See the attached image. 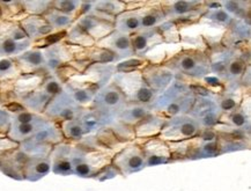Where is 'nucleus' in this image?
I'll return each mask as SVG.
<instances>
[{"instance_id": "40", "label": "nucleus", "mask_w": 251, "mask_h": 191, "mask_svg": "<svg viewBox=\"0 0 251 191\" xmlns=\"http://www.w3.org/2000/svg\"><path fill=\"white\" fill-rule=\"evenodd\" d=\"M24 11L29 13V15H44L52 7L51 1H42V0H34V1H21Z\"/></svg>"}, {"instance_id": "3", "label": "nucleus", "mask_w": 251, "mask_h": 191, "mask_svg": "<svg viewBox=\"0 0 251 191\" xmlns=\"http://www.w3.org/2000/svg\"><path fill=\"white\" fill-rule=\"evenodd\" d=\"M31 41L17 21L0 24V57H17L30 47Z\"/></svg>"}, {"instance_id": "31", "label": "nucleus", "mask_w": 251, "mask_h": 191, "mask_svg": "<svg viewBox=\"0 0 251 191\" xmlns=\"http://www.w3.org/2000/svg\"><path fill=\"white\" fill-rule=\"evenodd\" d=\"M65 41L66 44H70L72 47L76 48H82V49L94 47L96 44V42L83 29L80 28L78 25L72 26V28L67 31Z\"/></svg>"}, {"instance_id": "7", "label": "nucleus", "mask_w": 251, "mask_h": 191, "mask_svg": "<svg viewBox=\"0 0 251 191\" xmlns=\"http://www.w3.org/2000/svg\"><path fill=\"white\" fill-rule=\"evenodd\" d=\"M82 110L83 109L80 108L63 89L62 93L53 96L50 100L49 105L44 110V114L50 121H58L62 123L65 121H72V119H78Z\"/></svg>"}, {"instance_id": "38", "label": "nucleus", "mask_w": 251, "mask_h": 191, "mask_svg": "<svg viewBox=\"0 0 251 191\" xmlns=\"http://www.w3.org/2000/svg\"><path fill=\"white\" fill-rule=\"evenodd\" d=\"M52 7L56 8L57 11L64 13V14L70 15L73 19H78L80 6L81 1H73V0H62V1H53Z\"/></svg>"}, {"instance_id": "8", "label": "nucleus", "mask_w": 251, "mask_h": 191, "mask_svg": "<svg viewBox=\"0 0 251 191\" xmlns=\"http://www.w3.org/2000/svg\"><path fill=\"white\" fill-rule=\"evenodd\" d=\"M115 20L116 18L114 17L92 9L91 13L79 18L76 25L95 42H99L115 30Z\"/></svg>"}, {"instance_id": "43", "label": "nucleus", "mask_w": 251, "mask_h": 191, "mask_svg": "<svg viewBox=\"0 0 251 191\" xmlns=\"http://www.w3.org/2000/svg\"><path fill=\"white\" fill-rule=\"evenodd\" d=\"M0 19H1V15H0Z\"/></svg>"}, {"instance_id": "17", "label": "nucleus", "mask_w": 251, "mask_h": 191, "mask_svg": "<svg viewBox=\"0 0 251 191\" xmlns=\"http://www.w3.org/2000/svg\"><path fill=\"white\" fill-rule=\"evenodd\" d=\"M72 148L69 144H57L50 153V160H52V171L59 175L73 174Z\"/></svg>"}, {"instance_id": "14", "label": "nucleus", "mask_w": 251, "mask_h": 191, "mask_svg": "<svg viewBox=\"0 0 251 191\" xmlns=\"http://www.w3.org/2000/svg\"><path fill=\"white\" fill-rule=\"evenodd\" d=\"M43 55L46 58L47 69L51 71H56L75 59V51H72V47L66 43L50 45L43 51Z\"/></svg>"}, {"instance_id": "32", "label": "nucleus", "mask_w": 251, "mask_h": 191, "mask_svg": "<svg viewBox=\"0 0 251 191\" xmlns=\"http://www.w3.org/2000/svg\"><path fill=\"white\" fill-rule=\"evenodd\" d=\"M235 18H231L230 14L225 11L224 8L219 9H206L204 14L201 15V22H210L214 25V27H225L227 28L231 24Z\"/></svg>"}, {"instance_id": "11", "label": "nucleus", "mask_w": 251, "mask_h": 191, "mask_svg": "<svg viewBox=\"0 0 251 191\" xmlns=\"http://www.w3.org/2000/svg\"><path fill=\"white\" fill-rule=\"evenodd\" d=\"M132 49L134 56L144 57L156 45L163 43L162 37L157 30V27L150 29H140L139 31L130 36Z\"/></svg>"}, {"instance_id": "41", "label": "nucleus", "mask_w": 251, "mask_h": 191, "mask_svg": "<svg viewBox=\"0 0 251 191\" xmlns=\"http://www.w3.org/2000/svg\"><path fill=\"white\" fill-rule=\"evenodd\" d=\"M41 88L44 90V92L49 94L51 98L58 95L63 92V86L62 82L57 79V78L48 76L46 79H44L43 83L41 85Z\"/></svg>"}, {"instance_id": "4", "label": "nucleus", "mask_w": 251, "mask_h": 191, "mask_svg": "<svg viewBox=\"0 0 251 191\" xmlns=\"http://www.w3.org/2000/svg\"><path fill=\"white\" fill-rule=\"evenodd\" d=\"M201 128L197 119L190 115L177 116V117L167 119L161 130L159 138L166 142H177L188 140L197 136Z\"/></svg>"}, {"instance_id": "26", "label": "nucleus", "mask_w": 251, "mask_h": 191, "mask_svg": "<svg viewBox=\"0 0 251 191\" xmlns=\"http://www.w3.org/2000/svg\"><path fill=\"white\" fill-rule=\"evenodd\" d=\"M82 74L102 88L116 74V66L112 64H91Z\"/></svg>"}, {"instance_id": "13", "label": "nucleus", "mask_w": 251, "mask_h": 191, "mask_svg": "<svg viewBox=\"0 0 251 191\" xmlns=\"http://www.w3.org/2000/svg\"><path fill=\"white\" fill-rule=\"evenodd\" d=\"M116 86L122 90L127 101H132L138 92L146 86L140 71L134 72H116L114 76V82Z\"/></svg>"}, {"instance_id": "36", "label": "nucleus", "mask_w": 251, "mask_h": 191, "mask_svg": "<svg viewBox=\"0 0 251 191\" xmlns=\"http://www.w3.org/2000/svg\"><path fill=\"white\" fill-rule=\"evenodd\" d=\"M60 130L64 138L70 139V140H82L85 138V130L80 124L78 119H72V121L62 122L60 124Z\"/></svg>"}, {"instance_id": "12", "label": "nucleus", "mask_w": 251, "mask_h": 191, "mask_svg": "<svg viewBox=\"0 0 251 191\" xmlns=\"http://www.w3.org/2000/svg\"><path fill=\"white\" fill-rule=\"evenodd\" d=\"M100 48L107 49L111 53H114L120 59H127L134 56L133 49H132V44L130 36L124 35L118 31L114 30L108 36H105L102 40L96 42V44Z\"/></svg>"}, {"instance_id": "18", "label": "nucleus", "mask_w": 251, "mask_h": 191, "mask_svg": "<svg viewBox=\"0 0 251 191\" xmlns=\"http://www.w3.org/2000/svg\"><path fill=\"white\" fill-rule=\"evenodd\" d=\"M47 71H41V72L30 73V74H21L14 80V83L12 86V92L18 98L24 99L25 96L29 95L36 90L42 83L44 79L48 77Z\"/></svg>"}, {"instance_id": "9", "label": "nucleus", "mask_w": 251, "mask_h": 191, "mask_svg": "<svg viewBox=\"0 0 251 191\" xmlns=\"http://www.w3.org/2000/svg\"><path fill=\"white\" fill-rule=\"evenodd\" d=\"M145 83L156 93H162L175 80V74L165 64H147L140 71Z\"/></svg>"}, {"instance_id": "20", "label": "nucleus", "mask_w": 251, "mask_h": 191, "mask_svg": "<svg viewBox=\"0 0 251 191\" xmlns=\"http://www.w3.org/2000/svg\"><path fill=\"white\" fill-rule=\"evenodd\" d=\"M49 121L50 119L43 117V116H41L40 118L31 123H15L12 121V125L7 134V137L11 140L18 142V144H21V142L33 137Z\"/></svg>"}, {"instance_id": "23", "label": "nucleus", "mask_w": 251, "mask_h": 191, "mask_svg": "<svg viewBox=\"0 0 251 191\" xmlns=\"http://www.w3.org/2000/svg\"><path fill=\"white\" fill-rule=\"evenodd\" d=\"M166 119H163L160 116H157L153 112H150L146 117L141 119L139 123H137L133 126L136 138L139 139H150L153 137H159L163 125H165Z\"/></svg>"}, {"instance_id": "30", "label": "nucleus", "mask_w": 251, "mask_h": 191, "mask_svg": "<svg viewBox=\"0 0 251 191\" xmlns=\"http://www.w3.org/2000/svg\"><path fill=\"white\" fill-rule=\"evenodd\" d=\"M219 123L230 126L233 129H237V130L249 131L250 115L247 114L241 107H239V108L233 110V111L227 112V114H221Z\"/></svg>"}, {"instance_id": "25", "label": "nucleus", "mask_w": 251, "mask_h": 191, "mask_svg": "<svg viewBox=\"0 0 251 191\" xmlns=\"http://www.w3.org/2000/svg\"><path fill=\"white\" fill-rule=\"evenodd\" d=\"M51 161L49 157H29L24 168V179L37 181L49 174Z\"/></svg>"}, {"instance_id": "29", "label": "nucleus", "mask_w": 251, "mask_h": 191, "mask_svg": "<svg viewBox=\"0 0 251 191\" xmlns=\"http://www.w3.org/2000/svg\"><path fill=\"white\" fill-rule=\"evenodd\" d=\"M51 99L52 98H51L49 94L44 92L40 86L33 93H30L29 95L25 96L24 99H21V105L25 109L29 110V111L38 114V112H44V110H46L47 106L49 105Z\"/></svg>"}, {"instance_id": "10", "label": "nucleus", "mask_w": 251, "mask_h": 191, "mask_svg": "<svg viewBox=\"0 0 251 191\" xmlns=\"http://www.w3.org/2000/svg\"><path fill=\"white\" fill-rule=\"evenodd\" d=\"M143 148L146 166H156L160 164H167L172 159V153L166 142L159 137L146 139L144 144H139Z\"/></svg>"}, {"instance_id": "34", "label": "nucleus", "mask_w": 251, "mask_h": 191, "mask_svg": "<svg viewBox=\"0 0 251 191\" xmlns=\"http://www.w3.org/2000/svg\"><path fill=\"white\" fill-rule=\"evenodd\" d=\"M21 71L14 58H1L0 59V82H9L21 76Z\"/></svg>"}, {"instance_id": "15", "label": "nucleus", "mask_w": 251, "mask_h": 191, "mask_svg": "<svg viewBox=\"0 0 251 191\" xmlns=\"http://www.w3.org/2000/svg\"><path fill=\"white\" fill-rule=\"evenodd\" d=\"M19 24L30 41L44 40L54 30L43 15H27Z\"/></svg>"}, {"instance_id": "39", "label": "nucleus", "mask_w": 251, "mask_h": 191, "mask_svg": "<svg viewBox=\"0 0 251 191\" xmlns=\"http://www.w3.org/2000/svg\"><path fill=\"white\" fill-rule=\"evenodd\" d=\"M149 64L145 58H127L124 61H121L116 66V72H134V71H141Z\"/></svg>"}, {"instance_id": "21", "label": "nucleus", "mask_w": 251, "mask_h": 191, "mask_svg": "<svg viewBox=\"0 0 251 191\" xmlns=\"http://www.w3.org/2000/svg\"><path fill=\"white\" fill-rule=\"evenodd\" d=\"M14 58L22 74H30L46 71V58L40 50H29L18 55Z\"/></svg>"}, {"instance_id": "33", "label": "nucleus", "mask_w": 251, "mask_h": 191, "mask_svg": "<svg viewBox=\"0 0 251 191\" xmlns=\"http://www.w3.org/2000/svg\"><path fill=\"white\" fill-rule=\"evenodd\" d=\"M43 17L47 19V21L49 22L51 27L60 31L65 30L66 28L71 27V26L73 25V21H75V19L72 17L64 14V13L57 11V9L53 7H51Z\"/></svg>"}, {"instance_id": "42", "label": "nucleus", "mask_w": 251, "mask_h": 191, "mask_svg": "<svg viewBox=\"0 0 251 191\" xmlns=\"http://www.w3.org/2000/svg\"><path fill=\"white\" fill-rule=\"evenodd\" d=\"M18 142L13 141L8 137H0V154L5 153V152L14 150V148L19 147Z\"/></svg>"}, {"instance_id": "27", "label": "nucleus", "mask_w": 251, "mask_h": 191, "mask_svg": "<svg viewBox=\"0 0 251 191\" xmlns=\"http://www.w3.org/2000/svg\"><path fill=\"white\" fill-rule=\"evenodd\" d=\"M63 139L64 136L62 134V130H60V126H58L52 121H49L41 130H38L28 140L36 142V144L51 145V146H53L54 144H59Z\"/></svg>"}, {"instance_id": "2", "label": "nucleus", "mask_w": 251, "mask_h": 191, "mask_svg": "<svg viewBox=\"0 0 251 191\" xmlns=\"http://www.w3.org/2000/svg\"><path fill=\"white\" fill-rule=\"evenodd\" d=\"M163 64L169 67L174 74H181L194 79H202L211 73L207 51L181 49Z\"/></svg>"}, {"instance_id": "5", "label": "nucleus", "mask_w": 251, "mask_h": 191, "mask_svg": "<svg viewBox=\"0 0 251 191\" xmlns=\"http://www.w3.org/2000/svg\"><path fill=\"white\" fill-rule=\"evenodd\" d=\"M126 102L127 100L122 90L114 82H110L100 88L95 94L91 108L100 110L114 117Z\"/></svg>"}, {"instance_id": "22", "label": "nucleus", "mask_w": 251, "mask_h": 191, "mask_svg": "<svg viewBox=\"0 0 251 191\" xmlns=\"http://www.w3.org/2000/svg\"><path fill=\"white\" fill-rule=\"evenodd\" d=\"M150 112V107L140 105V103L137 102L127 101L123 106V108L114 116V119L120 123H123L125 125L132 126V128H133L137 123H139L141 119L146 117Z\"/></svg>"}, {"instance_id": "6", "label": "nucleus", "mask_w": 251, "mask_h": 191, "mask_svg": "<svg viewBox=\"0 0 251 191\" xmlns=\"http://www.w3.org/2000/svg\"><path fill=\"white\" fill-rule=\"evenodd\" d=\"M112 166L118 174L130 175L146 166L143 148L139 144H128L112 157Z\"/></svg>"}, {"instance_id": "19", "label": "nucleus", "mask_w": 251, "mask_h": 191, "mask_svg": "<svg viewBox=\"0 0 251 191\" xmlns=\"http://www.w3.org/2000/svg\"><path fill=\"white\" fill-rule=\"evenodd\" d=\"M160 6L166 19H169V21L184 17L192 12L206 11L204 2L199 1H161Z\"/></svg>"}, {"instance_id": "35", "label": "nucleus", "mask_w": 251, "mask_h": 191, "mask_svg": "<svg viewBox=\"0 0 251 191\" xmlns=\"http://www.w3.org/2000/svg\"><path fill=\"white\" fill-rule=\"evenodd\" d=\"M157 30L162 37L163 43L175 45L181 42V31L173 21L167 20L157 27Z\"/></svg>"}, {"instance_id": "1", "label": "nucleus", "mask_w": 251, "mask_h": 191, "mask_svg": "<svg viewBox=\"0 0 251 191\" xmlns=\"http://www.w3.org/2000/svg\"><path fill=\"white\" fill-rule=\"evenodd\" d=\"M196 99L189 90L188 83L174 80L168 88L156 96L155 101L150 106V110L167 121L177 116L189 115Z\"/></svg>"}, {"instance_id": "37", "label": "nucleus", "mask_w": 251, "mask_h": 191, "mask_svg": "<svg viewBox=\"0 0 251 191\" xmlns=\"http://www.w3.org/2000/svg\"><path fill=\"white\" fill-rule=\"evenodd\" d=\"M93 9L96 12L103 13V14H107L109 17L116 18L117 15H120L121 13H123L125 9V2L124 1H94V7Z\"/></svg>"}, {"instance_id": "16", "label": "nucleus", "mask_w": 251, "mask_h": 191, "mask_svg": "<svg viewBox=\"0 0 251 191\" xmlns=\"http://www.w3.org/2000/svg\"><path fill=\"white\" fill-rule=\"evenodd\" d=\"M78 121L85 130L86 135L93 134V132H98L102 129L107 128L114 121V117L110 115L104 114V112L100 111L96 109H83L80 114Z\"/></svg>"}, {"instance_id": "28", "label": "nucleus", "mask_w": 251, "mask_h": 191, "mask_svg": "<svg viewBox=\"0 0 251 191\" xmlns=\"http://www.w3.org/2000/svg\"><path fill=\"white\" fill-rule=\"evenodd\" d=\"M167 19L160 2H147L144 7H141V29L159 27Z\"/></svg>"}, {"instance_id": "24", "label": "nucleus", "mask_w": 251, "mask_h": 191, "mask_svg": "<svg viewBox=\"0 0 251 191\" xmlns=\"http://www.w3.org/2000/svg\"><path fill=\"white\" fill-rule=\"evenodd\" d=\"M141 29V8L124 11L116 17L115 30L131 36Z\"/></svg>"}]
</instances>
